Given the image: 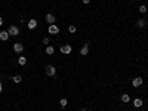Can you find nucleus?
Returning <instances> with one entry per match:
<instances>
[{"label":"nucleus","mask_w":148,"mask_h":111,"mask_svg":"<svg viewBox=\"0 0 148 111\" xmlns=\"http://www.w3.org/2000/svg\"><path fill=\"white\" fill-rule=\"evenodd\" d=\"M45 73H46V76H49V77H53V76L56 74V68L53 65H47L45 68Z\"/></svg>","instance_id":"1"},{"label":"nucleus","mask_w":148,"mask_h":111,"mask_svg":"<svg viewBox=\"0 0 148 111\" xmlns=\"http://www.w3.org/2000/svg\"><path fill=\"white\" fill-rule=\"evenodd\" d=\"M7 33H9V36H18V34H19V28L16 27V25H11V27L7 28Z\"/></svg>","instance_id":"2"},{"label":"nucleus","mask_w":148,"mask_h":111,"mask_svg":"<svg viewBox=\"0 0 148 111\" xmlns=\"http://www.w3.org/2000/svg\"><path fill=\"white\" fill-rule=\"evenodd\" d=\"M47 33H50L52 36H55V34H58V33H59V27H58V25H55V24H52V25H49Z\"/></svg>","instance_id":"3"},{"label":"nucleus","mask_w":148,"mask_h":111,"mask_svg":"<svg viewBox=\"0 0 148 111\" xmlns=\"http://www.w3.org/2000/svg\"><path fill=\"white\" fill-rule=\"evenodd\" d=\"M45 21L49 24V25H52V24H55L56 22V18H55V15H52V13H47L46 16H45Z\"/></svg>","instance_id":"4"},{"label":"nucleus","mask_w":148,"mask_h":111,"mask_svg":"<svg viewBox=\"0 0 148 111\" xmlns=\"http://www.w3.org/2000/svg\"><path fill=\"white\" fill-rule=\"evenodd\" d=\"M71 50H73V47L70 46V45L61 46V53H64V55H70V53H71Z\"/></svg>","instance_id":"5"},{"label":"nucleus","mask_w":148,"mask_h":111,"mask_svg":"<svg viewBox=\"0 0 148 111\" xmlns=\"http://www.w3.org/2000/svg\"><path fill=\"white\" fill-rule=\"evenodd\" d=\"M142 83H144V79H142V77H135V79L132 80V86H133V88H139Z\"/></svg>","instance_id":"6"},{"label":"nucleus","mask_w":148,"mask_h":111,"mask_svg":"<svg viewBox=\"0 0 148 111\" xmlns=\"http://www.w3.org/2000/svg\"><path fill=\"white\" fill-rule=\"evenodd\" d=\"M13 50H15V53H22V50H24L22 43H15L13 45Z\"/></svg>","instance_id":"7"},{"label":"nucleus","mask_w":148,"mask_h":111,"mask_svg":"<svg viewBox=\"0 0 148 111\" xmlns=\"http://www.w3.org/2000/svg\"><path fill=\"white\" fill-rule=\"evenodd\" d=\"M27 27H28V30H34V28L37 27V21L34 19V18H33V19H30V21L27 22Z\"/></svg>","instance_id":"8"},{"label":"nucleus","mask_w":148,"mask_h":111,"mask_svg":"<svg viewBox=\"0 0 148 111\" xmlns=\"http://www.w3.org/2000/svg\"><path fill=\"white\" fill-rule=\"evenodd\" d=\"M9 33H7V31H0V40H2V41H7V40H9Z\"/></svg>","instance_id":"9"},{"label":"nucleus","mask_w":148,"mask_h":111,"mask_svg":"<svg viewBox=\"0 0 148 111\" xmlns=\"http://www.w3.org/2000/svg\"><path fill=\"white\" fill-rule=\"evenodd\" d=\"M88 53H89V46H88V45H84V46L80 49V55H82V56H86Z\"/></svg>","instance_id":"10"},{"label":"nucleus","mask_w":148,"mask_h":111,"mask_svg":"<svg viewBox=\"0 0 148 111\" xmlns=\"http://www.w3.org/2000/svg\"><path fill=\"white\" fill-rule=\"evenodd\" d=\"M142 99H139V98H136V99H133V107H136V108H141L142 107Z\"/></svg>","instance_id":"11"},{"label":"nucleus","mask_w":148,"mask_h":111,"mask_svg":"<svg viewBox=\"0 0 148 111\" xmlns=\"http://www.w3.org/2000/svg\"><path fill=\"white\" fill-rule=\"evenodd\" d=\"M145 24H147V21H145L144 18H139V19L136 21V25H138L139 28H144V27H145Z\"/></svg>","instance_id":"12"},{"label":"nucleus","mask_w":148,"mask_h":111,"mask_svg":"<svg viewBox=\"0 0 148 111\" xmlns=\"http://www.w3.org/2000/svg\"><path fill=\"white\" fill-rule=\"evenodd\" d=\"M12 82L18 84V83H21V82H22V77H21L19 74H16V76H13V77H12Z\"/></svg>","instance_id":"13"},{"label":"nucleus","mask_w":148,"mask_h":111,"mask_svg":"<svg viewBox=\"0 0 148 111\" xmlns=\"http://www.w3.org/2000/svg\"><path fill=\"white\" fill-rule=\"evenodd\" d=\"M46 53L47 55H53L55 53V47L53 46H46Z\"/></svg>","instance_id":"14"},{"label":"nucleus","mask_w":148,"mask_h":111,"mask_svg":"<svg viewBox=\"0 0 148 111\" xmlns=\"http://www.w3.org/2000/svg\"><path fill=\"white\" fill-rule=\"evenodd\" d=\"M129 101H130V96L127 95V93H123V95H121V102H124V104H127Z\"/></svg>","instance_id":"15"},{"label":"nucleus","mask_w":148,"mask_h":111,"mask_svg":"<svg viewBox=\"0 0 148 111\" xmlns=\"http://www.w3.org/2000/svg\"><path fill=\"white\" fill-rule=\"evenodd\" d=\"M59 105L62 107V108H65V107L68 105V99H67V98H62V99L59 101Z\"/></svg>","instance_id":"16"},{"label":"nucleus","mask_w":148,"mask_h":111,"mask_svg":"<svg viewBox=\"0 0 148 111\" xmlns=\"http://www.w3.org/2000/svg\"><path fill=\"white\" fill-rule=\"evenodd\" d=\"M18 64L19 65H25V64H27V58H25V56H19L18 58Z\"/></svg>","instance_id":"17"},{"label":"nucleus","mask_w":148,"mask_h":111,"mask_svg":"<svg viewBox=\"0 0 148 111\" xmlns=\"http://www.w3.org/2000/svg\"><path fill=\"white\" fill-rule=\"evenodd\" d=\"M147 11H148V7H147L145 5H141V6H139V12H141V13H147Z\"/></svg>","instance_id":"18"},{"label":"nucleus","mask_w":148,"mask_h":111,"mask_svg":"<svg viewBox=\"0 0 148 111\" xmlns=\"http://www.w3.org/2000/svg\"><path fill=\"white\" fill-rule=\"evenodd\" d=\"M68 31H70V33H76V31H77V28L74 27V25H70V27H68Z\"/></svg>","instance_id":"19"},{"label":"nucleus","mask_w":148,"mask_h":111,"mask_svg":"<svg viewBox=\"0 0 148 111\" xmlns=\"http://www.w3.org/2000/svg\"><path fill=\"white\" fill-rule=\"evenodd\" d=\"M43 45H49V39H47V37L43 39Z\"/></svg>","instance_id":"20"},{"label":"nucleus","mask_w":148,"mask_h":111,"mask_svg":"<svg viewBox=\"0 0 148 111\" xmlns=\"http://www.w3.org/2000/svg\"><path fill=\"white\" fill-rule=\"evenodd\" d=\"M82 2H83L84 5H88V3H90V0H82Z\"/></svg>","instance_id":"21"},{"label":"nucleus","mask_w":148,"mask_h":111,"mask_svg":"<svg viewBox=\"0 0 148 111\" xmlns=\"http://www.w3.org/2000/svg\"><path fill=\"white\" fill-rule=\"evenodd\" d=\"M2 25H3V18L0 16V27H2Z\"/></svg>","instance_id":"22"},{"label":"nucleus","mask_w":148,"mask_h":111,"mask_svg":"<svg viewBox=\"0 0 148 111\" xmlns=\"http://www.w3.org/2000/svg\"><path fill=\"white\" fill-rule=\"evenodd\" d=\"M0 92H3V84H2V82H0Z\"/></svg>","instance_id":"23"},{"label":"nucleus","mask_w":148,"mask_h":111,"mask_svg":"<svg viewBox=\"0 0 148 111\" xmlns=\"http://www.w3.org/2000/svg\"><path fill=\"white\" fill-rule=\"evenodd\" d=\"M147 21H148V19H147Z\"/></svg>","instance_id":"24"}]
</instances>
